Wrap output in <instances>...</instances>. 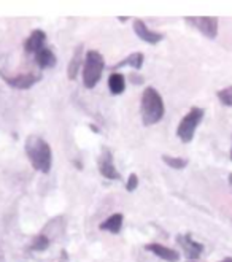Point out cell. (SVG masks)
Masks as SVG:
<instances>
[{"instance_id": "obj_23", "label": "cell", "mask_w": 232, "mask_h": 262, "mask_svg": "<svg viewBox=\"0 0 232 262\" xmlns=\"http://www.w3.org/2000/svg\"><path fill=\"white\" fill-rule=\"evenodd\" d=\"M230 159H232V148H230Z\"/></svg>"}, {"instance_id": "obj_9", "label": "cell", "mask_w": 232, "mask_h": 262, "mask_svg": "<svg viewBox=\"0 0 232 262\" xmlns=\"http://www.w3.org/2000/svg\"><path fill=\"white\" fill-rule=\"evenodd\" d=\"M5 81L10 84L13 88L18 89H27V88H32L34 84L40 80V75H35V73H23V75H18V77H5Z\"/></svg>"}, {"instance_id": "obj_21", "label": "cell", "mask_w": 232, "mask_h": 262, "mask_svg": "<svg viewBox=\"0 0 232 262\" xmlns=\"http://www.w3.org/2000/svg\"><path fill=\"white\" fill-rule=\"evenodd\" d=\"M219 262H232V257H226V259H222V260H219Z\"/></svg>"}, {"instance_id": "obj_2", "label": "cell", "mask_w": 232, "mask_h": 262, "mask_svg": "<svg viewBox=\"0 0 232 262\" xmlns=\"http://www.w3.org/2000/svg\"><path fill=\"white\" fill-rule=\"evenodd\" d=\"M164 100L154 88H146L142 94V119L145 126L157 124L164 116Z\"/></svg>"}, {"instance_id": "obj_7", "label": "cell", "mask_w": 232, "mask_h": 262, "mask_svg": "<svg viewBox=\"0 0 232 262\" xmlns=\"http://www.w3.org/2000/svg\"><path fill=\"white\" fill-rule=\"evenodd\" d=\"M134 32L140 40L150 43V45H157L161 40H164V35L159 32H154L151 29H148L146 24L142 20L134 21Z\"/></svg>"}, {"instance_id": "obj_13", "label": "cell", "mask_w": 232, "mask_h": 262, "mask_svg": "<svg viewBox=\"0 0 232 262\" xmlns=\"http://www.w3.org/2000/svg\"><path fill=\"white\" fill-rule=\"evenodd\" d=\"M108 88H110V92L111 94H123L124 89H126V78L123 73H118V72H113L110 75L108 78Z\"/></svg>"}, {"instance_id": "obj_15", "label": "cell", "mask_w": 232, "mask_h": 262, "mask_svg": "<svg viewBox=\"0 0 232 262\" xmlns=\"http://www.w3.org/2000/svg\"><path fill=\"white\" fill-rule=\"evenodd\" d=\"M81 53H83V46L78 45L75 51H73V56H72V61L69 64V78L70 80H75L77 78V75H78V69H80V65H81Z\"/></svg>"}, {"instance_id": "obj_22", "label": "cell", "mask_w": 232, "mask_h": 262, "mask_svg": "<svg viewBox=\"0 0 232 262\" xmlns=\"http://www.w3.org/2000/svg\"><path fill=\"white\" fill-rule=\"evenodd\" d=\"M229 184H232V173L229 175Z\"/></svg>"}, {"instance_id": "obj_20", "label": "cell", "mask_w": 232, "mask_h": 262, "mask_svg": "<svg viewBox=\"0 0 232 262\" xmlns=\"http://www.w3.org/2000/svg\"><path fill=\"white\" fill-rule=\"evenodd\" d=\"M137 186H138V176L135 173H131L129 175V180H127V184H126V189L129 192H132L137 189Z\"/></svg>"}, {"instance_id": "obj_5", "label": "cell", "mask_w": 232, "mask_h": 262, "mask_svg": "<svg viewBox=\"0 0 232 262\" xmlns=\"http://www.w3.org/2000/svg\"><path fill=\"white\" fill-rule=\"evenodd\" d=\"M97 165L102 176H105L108 180H119V173L116 167L113 165V154H111L110 149L107 148L102 149V153L97 159Z\"/></svg>"}, {"instance_id": "obj_17", "label": "cell", "mask_w": 232, "mask_h": 262, "mask_svg": "<svg viewBox=\"0 0 232 262\" xmlns=\"http://www.w3.org/2000/svg\"><path fill=\"white\" fill-rule=\"evenodd\" d=\"M162 161L169 165V167H172V168H175V170H180V168H184L188 165V161L184 157H172V156H167V154H164L162 156Z\"/></svg>"}, {"instance_id": "obj_24", "label": "cell", "mask_w": 232, "mask_h": 262, "mask_svg": "<svg viewBox=\"0 0 232 262\" xmlns=\"http://www.w3.org/2000/svg\"><path fill=\"white\" fill-rule=\"evenodd\" d=\"M188 262H196V260H188Z\"/></svg>"}, {"instance_id": "obj_14", "label": "cell", "mask_w": 232, "mask_h": 262, "mask_svg": "<svg viewBox=\"0 0 232 262\" xmlns=\"http://www.w3.org/2000/svg\"><path fill=\"white\" fill-rule=\"evenodd\" d=\"M123 214L121 213H115V214H111V216L108 219H105L104 222L100 224V229L102 230H108L111 233H118L119 230H121L123 227Z\"/></svg>"}, {"instance_id": "obj_8", "label": "cell", "mask_w": 232, "mask_h": 262, "mask_svg": "<svg viewBox=\"0 0 232 262\" xmlns=\"http://www.w3.org/2000/svg\"><path fill=\"white\" fill-rule=\"evenodd\" d=\"M177 241L183 246L184 256H186L189 260H196L200 256V252L203 251V245H200V243H197V241H194L191 238V235H178Z\"/></svg>"}, {"instance_id": "obj_1", "label": "cell", "mask_w": 232, "mask_h": 262, "mask_svg": "<svg viewBox=\"0 0 232 262\" xmlns=\"http://www.w3.org/2000/svg\"><path fill=\"white\" fill-rule=\"evenodd\" d=\"M26 154L35 170L48 173L53 164V153L50 145L39 135H29L26 138Z\"/></svg>"}, {"instance_id": "obj_12", "label": "cell", "mask_w": 232, "mask_h": 262, "mask_svg": "<svg viewBox=\"0 0 232 262\" xmlns=\"http://www.w3.org/2000/svg\"><path fill=\"white\" fill-rule=\"evenodd\" d=\"M35 62L40 69H51L56 65V56L50 48H46L45 46L43 50H40L35 54Z\"/></svg>"}, {"instance_id": "obj_4", "label": "cell", "mask_w": 232, "mask_h": 262, "mask_svg": "<svg viewBox=\"0 0 232 262\" xmlns=\"http://www.w3.org/2000/svg\"><path fill=\"white\" fill-rule=\"evenodd\" d=\"M202 118H203V110L199 107H192L189 110V113L180 121V124L177 127V135L181 142H184V143L191 142L197 126L200 124Z\"/></svg>"}, {"instance_id": "obj_3", "label": "cell", "mask_w": 232, "mask_h": 262, "mask_svg": "<svg viewBox=\"0 0 232 262\" xmlns=\"http://www.w3.org/2000/svg\"><path fill=\"white\" fill-rule=\"evenodd\" d=\"M104 56L99 51H88L85 65H83V83L88 89H92L100 81L102 73H104Z\"/></svg>"}, {"instance_id": "obj_10", "label": "cell", "mask_w": 232, "mask_h": 262, "mask_svg": "<svg viewBox=\"0 0 232 262\" xmlns=\"http://www.w3.org/2000/svg\"><path fill=\"white\" fill-rule=\"evenodd\" d=\"M146 249L154 252L157 257H161L167 262H177L180 260V252L175 251L172 248H167L164 245H159V243H150V245H146Z\"/></svg>"}, {"instance_id": "obj_11", "label": "cell", "mask_w": 232, "mask_h": 262, "mask_svg": "<svg viewBox=\"0 0 232 262\" xmlns=\"http://www.w3.org/2000/svg\"><path fill=\"white\" fill-rule=\"evenodd\" d=\"M45 40H46V35L43 31H34L29 39L26 40L24 50L31 54H37L40 50L45 48Z\"/></svg>"}, {"instance_id": "obj_18", "label": "cell", "mask_w": 232, "mask_h": 262, "mask_svg": "<svg viewBox=\"0 0 232 262\" xmlns=\"http://www.w3.org/2000/svg\"><path fill=\"white\" fill-rule=\"evenodd\" d=\"M50 246V238L46 235H37L34 240H32V249L35 251H45L46 248Z\"/></svg>"}, {"instance_id": "obj_16", "label": "cell", "mask_w": 232, "mask_h": 262, "mask_svg": "<svg viewBox=\"0 0 232 262\" xmlns=\"http://www.w3.org/2000/svg\"><path fill=\"white\" fill-rule=\"evenodd\" d=\"M123 65H131V67H134L135 70L142 69V65H143V54L142 53H132L131 56H127V58L123 62H119L116 69L123 67Z\"/></svg>"}, {"instance_id": "obj_6", "label": "cell", "mask_w": 232, "mask_h": 262, "mask_svg": "<svg viewBox=\"0 0 232 262\" xmlns=\"http://www.w3.org/2000/svg\"><path fill=\"white\" fill-rule=\"evenodd\" d=\"M188 23L194 27H197L200 34H203L208 39H215L218 34V20L216 18H186Z\"/></svg>"}, {"instance_id": "obj_19", "label": "cell", "mask_w": 232, "mask_h": 262, "mask_svg": "<svg viewBox=\"0 0 232 262\" xmlns=\"http://www.w3.org/2000/svg\"><path fill=\"white\" fill-rule=\"evenodd\" d=\"M218 99L222 102V105L226 107H232V86L226 88V89H221L218 91Z\"/></svg>"}]
</instances>
